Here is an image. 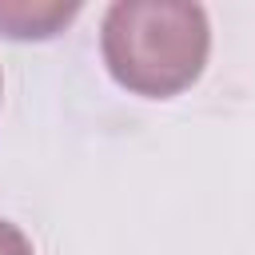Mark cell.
Here are the masks:
<instances>
[{
	"label": "cell",
	"mask_w": 255,
	"mask_h": 255,
	"mask_svg": "<svg viewBox=\"0 0 255 255\" xmlns=\"http://www.w3.org/2000/svg\"><path fill=\"white\" fill-rule=\"evenodd\" d=\"M76 12L80 4H0V32L12 40H48Z\"/></svg>",
	"instance_id": "cell-2"
},
{
	"label": "cell",
	"mask_w": 255,
	"mask_h": 255,
	"mask_svg": "<svg viewBox=\"0 0 255 255\" xmlns=\"http://www.w3.org/2000/svg\"><path fill=\"white\" fill-rule=\"evenodd\" d=\"M100 48L120 88L167 100L191 88L207 64V12L191 0H116L104 12Z\"/></svg>",
	"instance_id": "cell-1"
},
{
	"label": "cell",
	"mask_w": 255,
	"mask_h": 255,
	"mask_svg": "<svg viewBox=\"0 0 255 255\" xmlns=\"http://www.w3.org/2000/svg\"><path fill=\"white\" fill-rule=\"evenodd\" d=\"M0 255H36L28 235L16 223H8V219H0Z\"/></svg>",
	"instance_id": "cell-3"
}]
</instances>
